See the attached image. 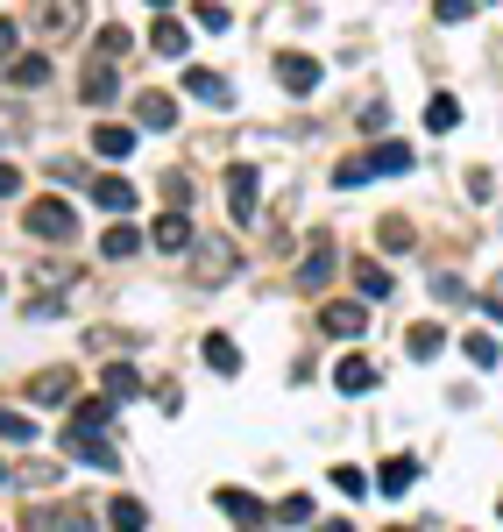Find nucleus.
I'll return each mask as SVG.
<instances>
[{
	"label": "nucleus",
	"mask_w": 503,
	"mask_h": 532,
	"mask_svg": "<svg viewBox=\"0 0 503 532\" xmlns=\"http://www.w3.org/2000/svg\"><path fill=\"white\" fill-rule=\"evenodd\" d=\"M22 227H29V235H43V242H71V235H78V213H71L64 199H36V206H22Z\"/></svg>",
	"instance_id": "obj_1"
},
{
	"label": "nucleus",
	"mask_w": 503,
	"mask_h": 532,
	"mask_svg": "<svg viewBox=\"0 0 503 532\" xmlns=\"http://www.w3.org/2000/svg\"><path fill=\"white\" fill-rule=\"evenodd\" d=\"M256 206H263V178L256 171H227V213H234V227H248V220H256Z\"/></svg>",
	"instance_id": "obj_2"
},
{
	"label": "nucleus",
	"mask_w": 503,
	"mask_h": 532,
	"mask_svg": "<svg viewBox=\"0 0 503 532\" xmlns=\"http://www.w3.org/2000/svg\"><path fill=\"white\" fill-rule=\"evenodd\" d=\"M64 447H71V462H86V469H114V462H121V454H114L100 433H86V426H71Z\"/></svg>",
	"instance_id": "obj_3"
},
{
	"label": "nucleus",
	"mask_w": 503,
	"mask_h": 532,
	"mask_svg": "<svg viewBox=\"0 0 503 532\" xmlns=\"http://www.w3.org/2000/svg\"><path fill=\"white\" fill-rule=\"evenodd\" d=\"M220 277H234V249H227V242H206V249H199V263H192V284H199V291H213Z\"/></svg>",
	"instance_id": "obj_4"
},
{
	"label": "nucleus",
	"mask_w": 503,
	"mask_h": 532,
	"mask_svg": "<svg viewBox=\"0 0 503 532\" xmlns=\"http://www.w3.org/2000/svg\"><path fill=\"white\" fill-rule=\"evenodd\" d=\"M185 93L206 100V107H234V86L220 79V71H199V64H185Z\"/></svg>",
	"instance_id": "obj_5"
},
{
	"label": "nucleus",
	"mask_w": 503,
	"mask_h": 532,
	"mask_svg": "<svg viewBox=\"0 0 503 532\" xmlns=\"http://www.w3.org/2000/svg\"><path fill=\"white\" fill-rule=\"evenodd\" d=\"M220 511L241 525V532H256V525H270V504L263 497H248V490H220Z\"/></svg>",
	"instance_id": "obj_6"
},
{
	"label": "nucleus",
	"mask_w": 503,
	"mask_h": 532,
	"mask_svg": "<svg viewBox=\"0 0 503 532\" xmlns=\"http://www.w3.org/2000/svg\"><path fill=\"white\" fill-rule=\"evenodd\" d=\"M277 79H284L291 93H312V86H319V57H305V50H284V57H277Z\"/></svg>",
	"instance_id": "obj_7"
},
{
	"label": "nucleus",
	"mask_w": 503,
	"mask_h": 532,
	"mask_svg": "<svg viewBox=\"0 0 503 532\" xmlns=\"http://www.w3.org/2000/svg\"><path fill=\"white\" fill-rule=\"evenodd\" d=\"M114 93H121V71L114 64H93L86 79H78V100H86V107H107Z\"/></svg>",
	"instance_id": "obj_8"
},
{
	"label": "nucleus",
	"mask_w": 503,
	"mask_h": 532,
	"mask_svg": "<svg viewBox=\"0 0 503 532\" xmlns=\"http://www.w3.org/2000/svg\"><path fill=\"white\" fill-rule=\"evenodd\" d=\"M319 327H326V334H362V327H369V313L355 306V298H333V306L319 313Z\"/></svg>",
	"instance_id": "obj_9"
},
{
	"label": "nucleus",
	"mask_w": 503,
	"mask_h": 532,
	"mask_svg": "<svg viewBox=\"0 0 503 532\" xmlns=\"http://www.w3.org/2000/svg\"><path fill=\"white\" fill-rule=\"evenodd\" d=\"M333 384H341L348 398H362V391H376V362H362V355H348L341 369H333Z\"/></svg>",
	"instance_id": "obj_10"
},
{
	"label": "nucleus",
	"mask_w": 503,
	"mask_h": 532,
	"mask_svg": "<svg viewBox=\"0 0 503 532\" xmlns=\"http://www.w3.org/2000/svg\"><path fill=\"white\" fill-rule=\"evenodd\" d=\"M362 171H369V178H383V171H411V149H404V142H376L369 157H362Z\"/></svg>",
	"instance_id": "obj_11"
},
{
	"label": "nucleus",
	"mask_w": 503,
	"mask_h": 532,
	"mask_svg": "<svg viewBox=\"0 0 503 532\" xmlns=\"http://www.w3.org/2000/svg\"><path fill=\"white\" fill-rule=\"evenodd\" d=\"M93 149H100V157H128L135 128H128V121H100V128H93Z\"/></svg>",
	"instance_id": "obj_12"
},
{
	"label": "nucleus",
	"mask_w": 503,
	"mask_h": 532,
	"mask_svg": "<svg viewBox=\"0 0 503 532\" xmlns=\"http://www.w3.org/2000/svg\"><path fill=\"white\" fill-rule=\"evenodd\" d=\"M326 277H333V242L319 235V242H312V256H305V270H298V284H305V291H319Z\"/></svg>",
	"instance_id": "obj_13"
},
{
	"label": "nucleus",
	"mask_w": 503,
	"mask_h": 532,
	"mask_svg": "<svg viewBox=\"0 0 503 532\" xmlns=\"http://www.w3.org/2000/svg\"><path fill=\"white\" fill-rule=\"evenodd\" d=\"M107 525H114V532H142V525H149V504H142V497H114V504H107Z\"/></svg>",
	"instance_id": "obj_14"
},
{
	"label": "nucleus",
	"mask_w": 503,
	"mask_h": 532,
	"mask_svg": "<svg viewBox=\"0 0 503 532\" xmlns=\"http://www.w3.org/2000/svg\"><path fill=\"white\" fill-rule=\"evenodd\" d=\"M404 348H411V362H433V355H440V348H447V334H440V327H433V320H418V327H411V334H404Z\"/></svg>",
	"instance_id": "obj_15"
},
{
	"label": "nucleus",
	"mask_w": 503,
	"mask_h": 532,
	"mask_svg": "<svg viewBox=\"0 0 503 532\" xmlns=\"http://www.w3.org/2000/svg\"><path fill=\"white\" fill-rule=\"evenodd\" d=\"M71 384H78L71 369H43L36 384H29V398H36V405H57V398H71Z\"/></svg>",
	"instance_id": "obj_16"
},
{
	"label": "nucleus",
	"mask_w": 503,
	"mask_h": 532,
	"mask_svg": "<svg viewBox=\"0 0 503 532\" xmlns=\"http://www.w3.org/2000/svg\"><path fill=\"white\" fill-rule=\"evenodd\" d=\"M192 242H199V235H192L185 213H163V220H156V249H192Z\"/></svg>",
	"instance_id": "obj_17"
},
{
	"label": "nucleus",
	"mask_w": 503,
	"mask_h": 532,
	"mask_svg": "<svg viewBox=\"0 0 503 532\" xmlns=\"http://www.w3.org/2000/svg\"><path fill=\"white\" fill-rule=\"evenodd\" d=\"M135 114H142L149 128H178V107H171V93H142V100H135Z\"/></svg>",
	"instance_id": "obj_18"
},
{
	"label": "nucleus",
	"mask_w": 503,
	"mask_h": 532,
	"mask_svg": "<svg viewBox=\"0 0 503 532\" xmlns=\"http://www.w3.org/2000/svg\"><path fill=\"white\" fill-rule=\"evenodd\" d=\"M93 199H100L107 213H128V206H135V185H128V178H100V185H93Z\"/></svg>",
	"instance_id": "obj_19"
},
{
	"label": "nucleus",
	"mask_w": 503,
	"mask_h": 532,
	"mask_svg": "<svg viewBox=\"0 0 503 532\" xmlns=\"http://www.w3.org/2000/svg\"><path fill=\"white\" fill-rule=\"evenodd\" d=\"M199 348H206V362H213V369H220V376H234V369H241V348H234V341H227V334H206V341H199Z\"/></svg>",
	"instance_id": "obj_20"
},
{
	"label": "nucleus",
	"mask_w": 503,
	"mask_h": 532,
	"mask_svg": "<svg viewBox=\"0 0 503 532\" xmlns=\"http://www.w3.org/2000/svg\"><path fill=\"white\" fill-rule=\"evenodd\" d=\"M149 43H156L163 57H185V43H192V36H185V22H171V15H163V22L149 29Z\"/></svg>",
	"instance_id": "obj_21"
},
{
	"label": "nucleus",
	"mask_w": 503,
	"mask_h": 532,
	"mask_svg": "<svg viewBox=\"0 0 503 532\" xmlns=\"http://www.w3.org/2000/svg\"><path fill=\"white\" fill-rule=\"evenodd\" d=\"M107 398H114V405H121V398H142V369L114 362V369H107Z\"/></svg>",
	"instance_id": "obj_22"
},
{
	"label": "nucleus",
	"mask_w": 503,
	"mask_h": 532,
	"mask_svg": "<svg viewBox=\"0 0 503 532\" xmlns=\"http://www.w3.org/2000/svg\"><path fill=\"white\" fill-rule=\"evenodd\" d=\"M411 476H418V469H411V462H404V454H397V462H383V476H376V490H383V497H404V490H411Z\"/></svg>",
	"instance_id": "obj_23"
},
{
	"label": "nucleus",
	"mask_w": 503,
	"mask_h": 532,
	"mask_svg": "<svg viewBox=\"0 0 503 532\" xmlns=\"http://www.w3.org/2000/svg\"><path fill=\"white\" fill-rule=\"evenodd\" d=\"M426 128H433V135H447V128H461V100H447V93H433V107H426Z\"/></svg>",
	"instance_id": "obj_24"
},
{
	"label": "nucleus",
	"mask_w": 503,
	"mask_h": 532,
	"mask_svg": "<svg viewBox=\"0 0 503 532\" xmlns=\"http://www.w3.org/2000/svg\"><path fill=\"white\" fill-rule=\"evenodd\" d=\"M461 355H468L475 369H496V355H503V348H496V334H461Z\"/></svg>",
	"instance_id": "obj_25"
},
{
	"label": "nucleus",
	"mask_w": 503,
	"mask_h": 532,
	"mask_svg": "<svg viewBox=\"0 0 503 532\" xmlns=\"http://www.w3.org/2000/svg\"><path fill=\"white\" fill-rule=\"evenodd\" d=\"M355 284H362V298H390V270L383 263H355Z\"/></svg>",
	"instance_id": "obj_26"
},
{
	"label": "nucleus",
	"mask_w": 503,
	"mask_h": 532,
	"mask_svg": "<svg viewBox=\"0 0 503 532\" xmlns=\"http://www.w3.org/2000/svg\"><path fill=\"white\" fill-rule=\"evenodd\" d=\"M8 79H15V86H43V79H50V57H15Z\"/></svg>",
	"instance_id": "obj_27"
},
{
	"label": "nucleus",
	"mask_w": 503,
	"mask_h": 532,
	"mask_svg": "<svg viewBox=\"0 0 503 532\" xmlns=\"http://www.w3.org/2000/svg\"><path fill=\"white\" fill-rule=\"evenodd\" d=\"M135 242H142L135 227H107V242H100V256H114V263H121V256H135Z\"/></svg>",
	"instance_id": "obj_28"
},
{
	"label": "nucleus",
	"mask_w": 503,
	"mask_h": 532,
	"mask_svg": "<svg viewBox=\"0 0 503 532\" xmlns=\"http://www.w3.org/2000/svg\"><path fill=\"white\" fill-rule=\"evenodd\" d=\"M0 440H22V447H29V440H36V426H29L22 412H8V405H0Z\"/></svg>",
	"instance_id": "obj_29"
},
{
	"label": "nucleus",
	"mask_w": 503,
	"mask_h": 532,
	"mask_svg": "<svg viewBox=\"0 0 503 532\" xmlns=\"http://www.w3.org/2000/svg\"><path fill=\"white\" fill-rule=\"evenodd\" d=\"M333 490H341V497H362V490H369V476H362L355 462H341V469H333Z\"/></svg>",
	"instance_id": "obj_30"
},
{
	"label": "nucleus",
	"mask_w": 503,
	"mask_h": 532,
	"mask_svg": "<svg viewBox=\"0 0 503 532\" xmlns=\"http://www.w3.org/2000/svg\"><path fill=\"white\" fill-rule=\"evenodd\" d=\"M277 518H284V525H312V518H319V504H312V497H284V511H277Z\"/></svg>",
	"instance_id": "obj_31"
},
{
	"label": "nucleus",
	"mask_w": 503,
	"mask_h": 532,
	"mask_svg": "<svg viewBox=\"0 0 503 532\" xmlns=\"http://www.w3.org/2000/svg\"><path fill=\"white\" fill-rule=\"evenodd\" d=\"M433 15H440V22H468V15H475V0H433Z\"/></svg>",
	"instance_id": "obj_32"
},
{
	"label": "nucleus",
	"mask_w": 503,
	"mask_h": 532,
	"mask_svg": "<svg viewBox=\"0 0 503 532\" xmlns=\"http://www.w3.org/2000/svg\"><path fill=\"white\" fill-rule=\"evenodd\" d=\"M383 249H411V227L404 220H383Z\"/></svg>",
	"instance_id": "obj_33"
},
{
	"label": "nucleus",
	"mask_w": 503,
	"mask_h": 532,
	"mask_svg": "<svg viewBox=\"0 0 503 532\" xmlns=\"http://www.w3.org/2000/svg\"><path fill=\"white\" fill-rule=\"evenodd\" d=\"M199 29H213V36H220V29H227V8H213V0H199Z\"/></svg>",
	"instance_id": "obj_34"
},
{
	"label": "nucleus",
	"mask_w": 503,
	"mask_h": 532,
	"mask_svg": "<svg viewBox=\"0 0 503 532\" xmlns=\"http://www.w3.org/2000/svg\"><path fill=\"white\" fill-rule=\"evenodd\" d=\"M433 291H440V298H447V306H461V298H475V291H468V284H461V277H440V284H433Z\"/></svg>",
	"instance_id": "obj_35"
},
{
	"label": "nucleus",
	"mask_w": 503,
	"mask_h": 532,
	"mask_svg": "<svg viewBox=\"0 0 503 532\" xmlns=\"http://www.w3.org/2000/svg\"><path fill=\"white\" fill-rule=\"evenodd\" d=\"M15 36H22V29H15L8 15H0V64H8V57H15Z\"/></svg>",
	"instance_id": "obj_36"
},
{
	"label": "nucleus",
	"mask_w": 503,
	"mask_h": 532,
	"mask_svg": "<svg viewBox=\"0 0 503 532\" xmlns=\"http://www.w3.org/2000/svg\"><path fill=\"white\" fill-rule=\"evenodd\" d=\"M15 185H22V171H15V164H0V199H8Z\"/></svg>",
	"instance_id": "obj_37"
},
{
	"label": "nucleus",
	"mask_w": 503,
	"mask_h": 532,
	"mask_svg": "<svg viewBox=\"0 0 503 532\" xmlns=\"http://www.w3.org/2000/svg\"><path fill=\"white\" fill-rule=\"evenodd\" d=\"M482 306H489V320H503V298H482Z\"/></svg>",
	"instance_id": "obj_38"
},
{
	"label": "nucleus",
	"mask_w": 503,
	"mask_h": 532,
	"mask_svg": "<svg viewBox=\"0 0 503 532\" xmlns=\"http://www.w3.org/2000/svg\"><path fill=\"white\" fill-rule=\"evenodd\" d=\"M319 532H348V518H326V525H319Z\"/></svg>",
	"instance_id": "obj_39"
},
{
	"label": "nucleus",
	"mask_w": 503,
	"mask_h": 532,
	"mask_svg": "<svg viewBox=\"0 0 503 532\" xmlns=\"http://www.w3.org/2000/svg\"><path fill=\"white\" fill-rule=\"evenodd\" d=\"M390 532H418V525H390Z\"/></svg>",
	"instance_id": "obj_40"
},
{
	"label": "nucleus",
	"mask_w": 503,
	"mask_h": 532,
	"mask_svg": "<svg viewBox=\"0 0 503 532\" xmlns=\"http://www.w3.org/2000/svg\"><path fill=\"white\" fill-rule=\"evenodd\" d=\"M0 483H8V462H0Z\"/></svg>",
	"instance_id": "obj_41"
},
{
	"label": "nucleus",
	"mask_w": 503,
	"mask_h": 532,
	"mask_svg": "<svg viewBox=\"0 0 503 532\" xmlns=\"http://www.w3.org/2000/svg\"><path fill=\"white\" fill-rule=\"evenodd\" d=\"M149 8H163V0H149Z\"/></svg>",
	"instance_id": "obj_42"
}]
</instances>
